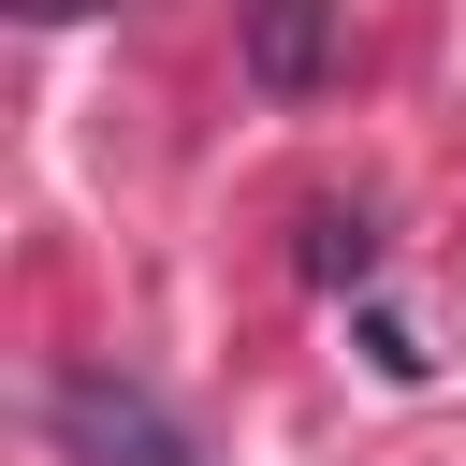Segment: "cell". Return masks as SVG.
I'll return each instance as SVG.
<instances>
[{
	"mask_svg": "<svg viewBox=\"0 0 466 466\" xmlns=\"http://www.w3.org/2000/svg\"><path fill=\"white\" fill-rule=\"evenodd\" d=\"M58 466H204V451H189V422H175L146 379L73 364V379H58Z\"/></svg>",
	"mask_w": 466,
	"mask_h": 466,
	"instance_id": "1",
	"label": "cell"
},
{
	"mask_svg": "<svg viewBox=\"0 0 466 466\" xmlns=\"http://www.w3.org/2000/svg\"><path fill=\"white\" fill-rule=\"evenodd\" d=\"M248 73H262V87H320V73H335V15H320V0H262V15H248Z\"/></svg>",
	"mask_w": 466,
	"mask_h": 466,
	"instance_id": "2",
	"label": "cell"
},
{
	"mask_svg": "<svg viewBox=\"0 0 466 466\" xmlns=\"http://www.w3.org/2000/svg\"><path fill=\"white\" fill-rule=\"evenodd\" d=\"M291 262H306L320 291H364V277H379V218H364V204H306V248H291Z\"/></svg>",
	"mask_w": 466,
	"mask_h": 466,
	"instance_id": "3",
	"label": "cell"
},
{
	"mask_svg": "<svg viewBox=\"0 0 466 466\" xmlns=\"http://www.w3.org/2000/svg\"><path fill=\"white\" fill-rule=\"evenodd\" d=\"M15 15H102V0H15Z\"/></svg>",
	"mask_w": 466,
	"mask_h": 466,
	"instance_id": "4",
	"label": "cell"
}]
</instances>
